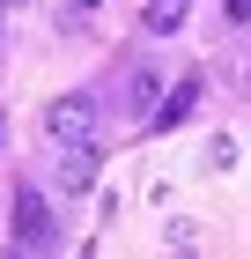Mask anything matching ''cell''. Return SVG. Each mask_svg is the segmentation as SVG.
Returning <instances> with one entry per match:
<instances>
[{
	"mask_svg": "<svg viewBox=\"0 0 251 259\" xmlns=\"http://www.w3.org/2000/svg\"><path fill=\"white\" fill-rule=\"evenodd\" d=\"M59 193H89V185H96V170H104V148L96 141H67V148H59Z\"/></svg>",
	"mask_w": 251,
	"mask_h": 259,
	"instance_id": "2",
	"label": "cell"
},
{
	"mask_svg": "<svg viewBox=\"0 0 251 259\" xmlns=\"http://www.w3.org/2000/svg\"><path fill=\"white\" fill-rule=\"evenodd\" d=\"M67 8H96V0H67Z\"/></svg>",
	"mask_w": 251,
	"mask_h": 259,
	"instance_id": "8",
	"label": "cell"
},
{
	"mask_svg": "<svg viewBox=\"0 0 251 259\" xmlns=\"http://www.w3.org/2000/svg\"><path fill=\"white\" fill-rule=\"evenodd\" d=\"M155 97H163V81H155L148 67H140V74L126 81V111H133V119H155Z\"/></svg>",
	"mask_w": 251,
	"mask_h": 259,
	"instance_id": "6",
	"label": "cell"
},
{
	"mask_svg": "<svg viewBox=\"0 0 251 259\" xmlns=\"http://www.w3.org/2000/svg\"><path fill=\"white\" fill-rule=\"evenodd\" d=\"M177 259H192V252H177Z\"/></svg>",
	"mask_w": 251,
	"mask_h": 259,
	"instance_id": "10",
	"label": "cell"
},
{
	"mask_svg": "<svg viewBox=\"0 0 251 259\" xmlns=\"http://www.w3.org/2000/svg\"><path fill=\"white\" fill-rule=\"evenodd\" d=\"M229 8V22H251V0H222Z\"/></svg>",
	"mask_w": 251,
	"mask_h": 259,
	"instance_id": "7",
	"label": "cell"
},
{
	"mask_svg": "<svg viewBox=\"0 0 251 259\" xmlns=\"http://www.w3.org/2000/svg\"><path fill=\"white\" fill-rule=\"evenodd\" d=\"M185 15H192V0H148V8H140L148 37H177V30H185Z\"/></svg>",
	"mask_w": 251,
	"mask_h": 259,
	"instance_id": "5",
	"label": "cell"
},
{
	"mask_svg": "<svg viewBox=\"0 0 251 259\" xmlns=\"http://www.w3.org/2000/svg\"><path fill=\"white\" fill-rule=\"evenodd\" d=\"M0 141H8V119H0Z\"/></svg>",
	"mask_w": 251,
	"mask_h": 259,
	"instance_id": "9",
	"label": "cell"
},
{
	"mask_svg": "<svg viewBox=\"0 0 251 259\" xmlns=\"http://www.w3.org/2000/svg\"><path fill=\"white\" fill-rule=\"evenodd\" d=\"M192 111H199V81L185 74L177 89H163V104H155V119H148V126H185Z\"/></svg>",
	"mask_w": 251,
	"mask_h": 259,
	"instance_id": "4",
	"label": "cell"
},
{
	"mask_svg": "<svg viewBox=\"0 0 251 259\" xmlns=\"http://www.w3.org/2000/svg\"><path fill=\"white\" fill-rule=\"evenodd\" d=\"M52 237V207L37 185H15V244H44Z\"/></svg>",
	"mask_w": 251,
	"mask_h": 259,
	"instance_id": "3",
	"label": "cell"
},
{
	"mask_svg": "<svg viewBox=\"0 0 251 259\" xmlns=\"http://www.w3.org/2000/svg\"><path fill=\"white\" fill-rule=\"evenodd\" d=\"M8 259H22V252H8Z\"/></svg>",
	"mask_w": 251,
	"mask_h": 259,
	"instance_id": "11",
	"label": "cell"
},
{
	"mask_svg": "<svg viewBox=\"0 0 251 259\" xmlns=\"http://www.w3.org/2000/svg\"><path fill=\"white\" fill-rule=\"evenodd\" d=\"M44 134L59 141V148H67V141H96V97H52L44 104Z\"/></svg>",
	"mask_w": 251,
	"mask_h": 259,
	"instance_id": "1",
	"label": "cell"
}]
</instances>
